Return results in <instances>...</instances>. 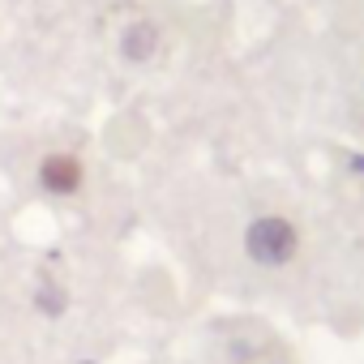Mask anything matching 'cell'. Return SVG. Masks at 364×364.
<instances>
[{
	"label": "cell",
	"instance_id": "obj_3",
	"mask_svg": "<svg viewBox=\"0 0 364 364\" xmlns=\"http://www.w3.org/2000/svg\"><path fill=\"white\" fill-rule=\"evenodd\" d=\"M159 48H163V31H159V22H150V18L129 22L124 35H120V56H124L129 65H150V60L159 56Z\"/></svg>",
	"mask_w": 364,
	"mask_h": 364
},
{
	"label": "cell",
	"instance_id": "obj_2",
	"mask_svg": "<svg viewBox=\"0 0 364 364\" xmlns=\"http://www.w3.org/2000/svg\"><path fill=\"white\" fill-rule=\"evenodd\" d=\"M82 180H86V167H82L77 154H65V150L43 154V163H39V189H43V193H52V198H73V193L82 189Z\"/></svg>",
	"mask_w": 364,
	"mask_h": 364
},
{
	"label": "cell",
	"instance_id": "obj_1",
	"mask_svg": "<svg viewBox=\"0 0 364 364\" xmlns=\"http://www.w3.org/2000/svg\"><path fill=\"white\" fill-rule=\"evenodd\" d=\"M245 253L257 262V266H287L296 253H300V228L287 219V215H257L249 228H245Z\"/></svg>",
	"mask_w": 364,
	"mask_h": 364
}]
</instances>
